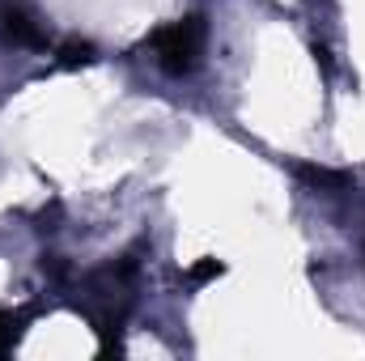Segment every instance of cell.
<instances>
[{
  "mask_svg": "<svg viewBox=\"0 0 365 361\" xmlns=\"http://www.w3.org/2000/svg\"><path fill=\"white\" fill-rule=\"evenodd\" d=\"M153 51H158V64L170 77H187L200 64V51H204V21L200 17H179V21L162 26L153 34Z\"/></svg>",
  "mask_w": 365,
  "mask_h": 361,
  "instance_id": "1",
  "label": "cell"
},
{
  "mask_svg": "<svg viewBox=\"0 0 365 361\" xmlns=\"http://www.w3.org/2000/svg\"><path fill=\"white\" fill-rule=\"evenodd\" d=\"M0 34L9 39V43H17V47H47V34L21 13V9H0Z\"/></svg>",
  "mask_w": 365,
  "mask_h": 361,
  "instance_id": "2",
  "label": "cell"
},
{
  "mask_svg": "<svg viewBox=\"0 0 365 361\" xmlns=\"http://www.w3.org/2000/svg\"><path fill=\"white\" fill-rule=\"evenodd\" d=\"M60 64H64V68H77V64H93V47H90V43H68V47L60 51Z\"/></svg>",
  "mask_w": 365,
  "mask_h": 361,
  "instance_id": "3",
  "label": "cell"
},
{
  "mask_svg": "<svg viewBox=\"0 0 365 361\" xmlns=\"http://www.w3.org/2000/svg\"><path fill=\"white\" fill-rule=\"evenodd\" d=\"M13 340H17V323H13L9 315H0V353H4Z\"/></svg>",
  "mask_w": 365,
  "mask_h": 361,
  "instance_id": "4",
  "label": "cell"
},
{
  "mask_svg": "<svg viewBox=\"0 0 365 361\" xmlns=\"http://www.w3.org/2000/svg\"><path fill=\"white\" fill-rule=\"evenodd\" d=\"M221 272H225V268H221L217 260H208V264H200V268L191 272V276H195V280H208V276H221Z\"/></svg>",
  "mask_w": 365,
  "mask_h": 361,
  "instance_id": "5",
  "label": "cell"
}]
</instances>
